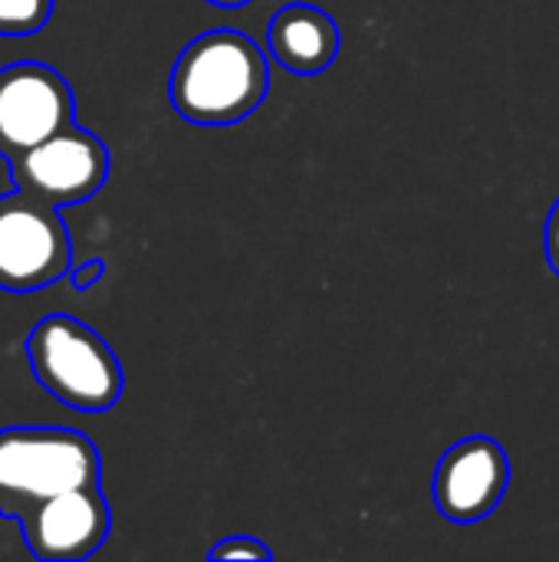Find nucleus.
Wrapping results in <instances>:
<instances>
[{
	"label": "nucleus",
	"mask_w": 559,
	"mask_h": 562,
	"mask_svg": "<svg viewBox=\"0 0 559 562\" xmlns=\"http://www.w3.org/2000/svg\"><path fill=\"white\" fill-rule=\"evenodd\" d=\"M544 244H547V263H550V270L559 277V198H557V204L550 207V217H547V237H544Z\"/></svg>",
	"instance_id": "12"
},
{
	"label": "nucleus",
	"mask_w": 559,
	"mask_h": 562,
	"mask_svg": "<svg viewBox=\"0 0 559 562\" xmlns=\"http://www.w3.org/2000/svg\"><path fill=\"white\" fill-rule=\"evenodd\" d=\"M511 484L507 451L484 435L465 438L445 451L435 471V507L451 524H478L497 510Z\"/></svg>",
	"instance_id": "7"
},
{
	"label": "nucleus",
	"mask_w": 559,
	"mask_h": 562,
	"mask_svg": "<svg viewBox=\"0 0 559 562\" xmlns=\"http://www.w3.org/2000/svg\"><path fill=\"white\" fill-rule=\"evenodd\" d=\"M267 89V56L241 30H208L191 40L168 82L175 112L194 125L244 122L264 102Z\"/></svg>",
	"instance_id": "1"
},
{
	"label": "nucleus",
	"mask_w": 559,
	"mask_h": 562,
	"mask_svg": "<svg viewBox=\"0 0 559 562\" xmlns=\"http://www.w3.org/2000/svg\"><path fill=\"white\" fill-rule=\"evenodd\" d=\"M109 178V151L99 135L66 125L23 155L10 158V181L16 191L53 204H82Z\"/></svg>",
	"instance_id": "5"
},
{
	"label": "nucleus",
	"mask_w": 559,
	"mask_h": 562,
	"mask_svg": "<svg viewBox=\"0 0 559 562\" xmlns=\"http://www.w3.org/2000/svg\"><path fill=\"white\" fill-rule=\"evenodd\" d=\"M109 504L99 484L56 494L20 517L30 553L43 562H76L92 557L109 537Z\"/></svg>",
	"instance_id": "8"
},
{
	"label": "nucleus",
	"mask_w": 559,
	"mask_h": 562,
	"mask_svg": "<svg viewBox=\"0 0 559 562\" xmlns=\"http://www.w3.org/2000/svg\"><path fill=\"white\" fill-rule=\"evenodd\" d=\"M99 273H102V263L96 260V263H86L76 277H72V286H79V290H86L92 280H99Z\"/></svg>",
	"instance_id": "13"
},
{
	"label": "nucleus",
	"mask_w": 559,
	"mask_h": 562,
	"mask_svg": "<svg viewBox=\"0 0 559 562\" xmlns=\"http://www.w3.org/2000/svg\"><path fill=\"white\" fill-rule=\"evenodd\" d=\"M72 89L53 66L16 63L0 72V155H23L72 125Z\"/></svg>",
	"instance_id": "6"
},
{
	"label": "nucleus",
	"mask_w": 559,
	"mask_h": 562,
	"mask_svg": "<svg viewBox=\"0 0 559 562\" xmlns=\"http://www.w3.org/2000/svg\"><path fill=\"white\" fill-rule=\"evenodd\" d=\"M26 359L33 379L72 412H109L125 389L122 366L109 342L63 313L33 326Z\"/></svg>",
	"instance_id": "3"
},
{
	"label": "nucleus",
	"mask_w": 559,
	"mask_h": 562,
	"mask_svg": "<svg viewBox=\"0 0 559 562\" xmlns=\"http://www.w3.org/2000/svg\"><path fill=\"white\" fill-rule=\"evenodd\" d=\"M69 231L53 204L23 191L0 198V290L33 293L69 270Z\"/></svg>",
	"instance_id": "4"
},
{
	"label": "nucleus",
	"mask_w": 559,
	"mask_h": 562,
	"mask_svg": "<svg viewBox=\"0 0 559 562\" xmlns=\"http://www.w3.org/2000/svg\"><path fill=\"white\" fill-rule=\"evenodd\" d=\"M208 3H214V7H244L250 0H208Z\"/></svg>",
	"instance_id": "14"
},
{
	"label": "nucleus",
	"mask_w": 559,
	"mask_h": 562,
	"mask_svg": "<svg viewBox=\"0 0 559 562\" xmlns=\"http://www.w3.org/2000/svg\"><path fill=\"white\" fill-rule=\"evenodd\" d=\"M208 560H273V550L254 537H227L217 547H211Z\"/></svg>",
	"instance_id": "11"
},
{
	"label": "nucleus",
	"mask_w": 559,
	"mask_h": 562,
	"mask_svg": "<svg viewBox=\"0 0 559 562\" xmlns=\"http://www.w3.org/2000/svg\"><path fill=\"white\" fill-rule=\"evenodd\" d=\"M99 448L72 428L0 431V517L20 520L30 507L99 484Z\"/></svg>",
	"instance_id": "2"
},
{
	"label": "nucleus",
	"mask_w": 559,
	"mask_h": 562,
	"mask_svg": "<svg viewBox=\"0 0 559 562\" xmlns=\"http://www.w3.org/2000/svg\"><path fill=\"white\" fill-rule=\"evenodd\" d=\"M267 43L283 69L297 76H316L339 56V26L313 3H287L273 13Z\"/></svg>",
	"instance_id": "9"
},
{
	"label": "nucleus",
	"mask_w": 559,
	"mask_h": 562,
	"mask_svg": "<svg viewBox=\"0 0 559 562\" xmlns=\"http://www.w3.org/2000/svg\"><path fill=\"white\" fill-rule=\"evenodd\" d=\"M53 13V0H0V36H26Z\"/></svg>",
	"instance_id": "10"
}]
</instances>
